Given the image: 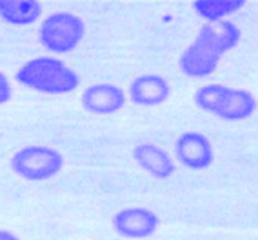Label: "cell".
Segmentation results:
<instances>
[{"label": "cell", "instance_id": "7a4b0ae2", "mask_svg": "<svg viewBox=\"0 0 258 240\" xmlns=\"http://www.w3.org/2000/svg\"><path fill=\"white\" fill-rule=\"evenodd\" d=\"M17 82L38 93L46 95H66L79 88L80 77L70 66L55 56H37L20 66Z\"/></svg>", "mask_w": 258, "mask_h": 240}, {"label": "cell", "instance_id": "30bf717a", "mask_svg": "<svg viewBox=\"0 0 258 240\" xmlns=\"http://www.w3.org/2000/svg\"><path fill=\"white\" fill-rule=\"evenodd\" d=\"M258 107V102L254 95L247 89L233 88L229 93V97L226 102L220 106V109L215 113L218 118L227 120V122H238V120H245L253 115Z\"/></svg>", "mask_w": 258, "mask_h": 240}, {"label": "cell", "instance_id": "277c9868", "mask_svg": "<svg viewBox=\"0 0 258 240\" xmlns=\"http://www.w3.org/2000/svg\"><path fill=\"white\" fill-rule=\"evenodd\" d=\"M64 167L62 153L49 146H26L11 157V169L17 176L42 182L56 176Z\"/></svg>", "mask_w": 258, "mask_h": 240}, {"label": "cell", "instance_id": "ba28073f", "mask_svg": "<svg viewBox=\"0 0 258 240\" xmlns=\"http://www.w3.org/2000/svg\"><path fill=\"white\" fill-rule=\"evenodd\" d=\"M171 88L162 75H140L129 84V100L142 107L160 106L169 98Z\"/></svg>", "mask_w": 258, "mask_h": 240}, {"label": "cell", "instance_id": "3957f363", "mask_svg": "<svg viewBox=\"0 0 258 240\" xmlns=\"http://www.w3.org/2000/svg\"><path fill=\"white\" fill-rule=\"evenodd\" d=\"M86 35V24L80 17L68 11L47 15L38 28V40L47 51L64 55L79 47Z\"/></svg>", "mask_w": 258, "mask_h": 240}, {"label": "cell", "instance_id": "7c38bea8", "mask_svg": "<svg viewBox=\"0 0 258 240\" xmlns=\"http://www.w3.org/2000/svg\"><path fill=\"white\" fill-rule=\"evenodd\" d=\"M244 6L245 0H197L193 2V10L208 22H218L226 20L227 15L240 11Z\"/></svg>", "mask_w": 258, "mask_h": 240}, {"label": "cell", "instance_id": "9c48e42d", "mask_svg": "<svg viewBox=\"0 0 258 240\" xmlns=\"http://www.w3.org/2000/svg\"><path fill=\"white\" fill-rule=\"evenodd\" d=\"M133 158L144 171H148L155 178L166 180L173 176V173L176 171V164L173 162L169 153L153 142L139 144L133 151Z\"/></svg>", "mask_w": 258, "mask_h": 240}, {"label": "cell", "instance_id": "5bb4252c", "mask_svg": "<svg viewBox=\"0 0 258 240\" xmlns=\"http://www.w3.org/2000/svg\"><path fill=\"white\" fill-rule=\"evenodd\" d=\"M11 98H13V89H11V84H10V80H8V77L0 71V106L8 104Z\"/></svg>", "mask_w": 258, "mask_h": 240}, {"label": "cell", "instance_id": "8992f818", "mask_svg": "<svg viewBox=\"0 0 258 240\" xmlns=\"http://www.w3.org/2000/svg\"><path fill=\"white\" fill-rule=\"evenodd\" d=\"M158 217L144 206H131L120 209L113 217V227L125 238H148L158 229Z\"/></svg>", "mask_w": 258, "mask_h": 240}, {"label": "cell", "instance_id": "4fadbf2b", "mask_svg": "<svg viewBox=\"0 0 258 240\" xmlns=\"http://www.w3.org/2000/svg\"><path fill=\"white\" fill-rule=\"evenodd\" d=\"M229 86L226 84H208V86H202V88L197 89L195 93V102L197 106L204 111H209V113H217L220 109V106L226 102V98L229 97L231 93Z\"/></svg>", "mask_w": 258, "mask_h": 240}, {"label": "cell", "instance_id": "8fae6325", "mask_svg": "<svg viewBox=\"0 0 258 240\" xmlns=\"http://www.w3.org/2000/svg\"><path fill=\"white\" fill-rule=\"evenodd\" d=\"M42 15V4L35 0H0V17L13 26H28Z\"/></svg>", "mask_w": 258, "mask_h": 240}, {"label": "cell", "instance_id": "52a82bcc", "mask_svg": "<svg viewBox=\"0 0 258 240\" xmlns=\"http://www.w3.org/2000/svg\"><path fill=\"white\" fill-rule=\"evenodd\" d=\"M125 93L115 84H93L82 93V106L93 115H113L125 106Z\"/></svg>", "mask_w": 258, "mask_h": 240}, {"label": "cell", "instance_id": "6da1fadb", "mask_svg": "<svg viewBox=\"0 0 258 240\" xmlns=\"http://www.w3.org/2000/svg\"><path fill=\"white\" fill-rule=\"evenodd\" d=\"M240 42V29L231 20L206 22L195 40L182 51L180 71L191 79H206L217 71L222 56L235 49Z\"/></svg>", "mask_w": 258, "mask_h": 240}, {"label": "cell", "instance_id": "9a60e30c", "mask_svg": "<svg viewBox=\"0 0 258 240\" xmlns=\"http://www.w3.org/2000/svg\"><path fill=\"white\" fill-rule=\"evenodd\" d=\"M0 240H20V238L15 233H11V231L0 229Z\"/></svg>", "mask_w": 258, "mask_h": 240}, {"label": "cell", "instance_id": "5b68a950", "mask_svg": "<svg viewBox=\"0 0 258 240\" xmlns=\"http://www.w3.org/2000/svg\"><path fill=\"white\" fill-rule=\"evenodd\" d=\"M175 157L176 160L187 169L200 171L206 169L215 160L211 140L204 133L199 131H187L178 137L175 144Z\"/></svg>", "mask_w": 258, "mask_h": 240}]
</instances>
